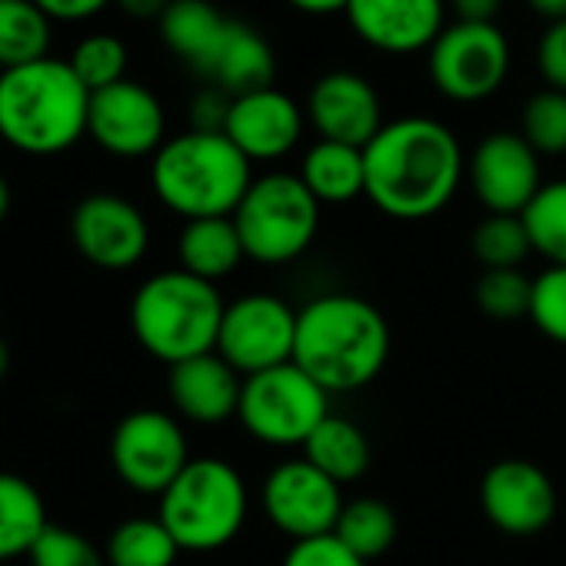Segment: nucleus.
<instances>
[{
	"mask_svg": "<svg viewBox=\"0 0 566 566\" xmlns=\"http://www.w3.org/2000/svg\"><path fill=\"white\" fill-rule=\"evenodd\" d=\"M167 394H170L174 410L184 420L200 423V427H217L237 417L243 377L213 350V354L174 364L167 377Z\"/></svg>",
	"mask_w": 566,
	"mask_h": 566,
	"instance_id": "aec40b11",
	"label": "nucleus"
},
{
	"mask_svg": "<svg viewBox=\"0 0 566 566\" xmlns=\"http://www.w3.org/2000/svg\"><path fill=\"white\" fill-rule=\"evenodd\" d=\"M114 4L134 21H160L174 0H114Z\"/></svg>",
	"mask_w": 566,
	"mask_h": 566,
	"instance_id": "79ce46f5",
	"label": "nucleus"
},
{
	"mask_svg": "<svg viewBox=\"0 0 566 566\" xmlns=\"http://www.w3.org/2000/svg\"><path fill=\"white\" fill-rule=\"evenodd\" d=\"M247 483L220 457H193L160 496V523L180 549L213 553L237 539L247 523Z\"/></svg>",
	"mask_w": 566,
	"mask_h": 566,
	"instance_id": "423d86ee",
	"label": "nucleus"
},
{
	"mask_svg": "<svg viewBox=\"0 0 566 566\" xmlns=\"http://www.w3.org/2000/svg\"><path fill=\"white\" fill-rule=\"evenodd\" d=\"M243 240L237 233L233 217H203V220H187L180 237H177V260L180 270L220 283L230 276L240 260H243Z\"/></svg>",
	"mask_w": 566,
	"mask_h": 566,
	"instance_id": "5701e85b",
	"label": "nucleus"
},
{
	"mask_svg": "<svg viewBox=\"0 0 566 566\" xmlns=\"http://www.w3.org/2000/svg\"><path fill=\"white\" fill-rule=\"evenodd\" d=\"M297 311L276 294H243L227 304L217 354L240 374L253 377L294 360Z\"/></svg>",
	"mask_w": 566,
	"mask_h": 566,
	"instance_id": "9b49d317",
	"label": "nucleus"
},
{
	"mask_svg": "<svg viewBox=\"0 0 566 566\" xmlns=\"http://www.w3.org/2000/svg\"><path fill=\"white\" fill-rule=\"evenodd\" d=\"M184 549L160 523V516H134L114 526L104 556L107 566H174Z\"/></svg>",
	"mask_w": 566,
	"mask_h": 566,
	"instance_id": "cd10ccee",
	"label": "nucleus"
},
{
	"mask_svg": "<svg viewBox=\"0 0 566 566\" xmlns=\"http://www.w3.org/2000/svg\"><path fill=\"white\" fill-rule=\"evenodd\" d=\"M467 184L486 213L520 217L543 187L539 154L520 134H486L467 157Z\"/></svg>",
	"mask_w": 566,
	"mask_h": 566,
	"instance_id": "2eb2a0df",
	"label": "nucleus"
},
{
	"mask_svg": "<svg viewBox=\"0 0 566 566\" xmlns=\"http://www.w3.org/2000/svg\"><path fill=\"white\" fill-rule=\"evenodd\" d=\"M167 114L157 94L137 81H120L91 94L87 137L111 157H154L167 144Z\"/></svg>",
	"mask_w": 566,
	"mask_h": 566,
	"instance_id": "ddd939ff",
	"label": "nucleus"
},
{
	"mask_svg": "<svg viewBox=\"0 0 566 566\" xmlns=\"http://www.w3.org/2000/svg\"><path fill=\"white\" fill-rule=\"evenodd\" d=\"M476 311L496 324H516L530 321V301H533V280L523 270H483L473 287Z\"/></svg>",
	"mask_w": 566,
	"mask_h": 566,
	"instance_id": "2f4dec72",
	"label": "nucleus"
},
{
	"mask_svg": "<svg viewBox=\"0 0 566 566\" xmlns=\"http://www.w3.org/2000/svg\"><path fill=\"white\" fill-rule=\"evenodd\" d=\"M190 460L180 420L164 410H134L111 433V467L134 493L164 496Z\"/></svg>",
	"mask_w": 566,
	"mask_h": 566,
	"instance_id": "9d476101",
	"label": "nucleus"
},
{
	"mask_svg": "<svg viewBox=\"0 0 566 566\" xmlns=\"http://www.w3.org/2000/svg\"><path fill=\"white\" fill-rule=\"evenodd\" d=\"M301 180L317 197V203H350L367 197V160L364 147L317 140L301 164Z\"/></svg>",
	"mask_w": 566,
	"mask_h": 566,
	"instance_id": "b1692460",
	"label": "nucleus"
},
{
	"mask_svg": "<svg viewBox=\"0 0 566 566\" xmlns=\"http://www.w3.org/2000/svg\"><path fill=\"white\" fill-rule=\"evenodd\" d=\"M31 566H107L104 549L81 530L51 523L31 549Z\"/></svg>",
	"mask_w": 566,
	"mask_h": 566,
	"instance_id": "f704fd0d",
	"label": "nucleus"
},
{
	"mask_svg": "<svg viewBox=\"0 0 566 566\" xmlns=\"http://www.w3.org/2000/svg\"><path fill=\"white\" fill-rule=\"evenodd\" d=\"M48 526L51 520L41 490L18 473L0 470V563L31 556Z\"/></svg>",
	"mask_w": 566,
	"mask_h": 566,
	"instance_id": "393cba45",
	"label": "nucleus"
},
{
	"mask_svg": "<svg viewBox=\"0 0 566 566\" xmlns=\"http://www.w3.org/2000/svg\"><path fill=\"white\" fill-rule=\"evenodd\" d=\"M307 114L276 87H263L243 97H233L223 134L250 164H266L287 157L304 137Z\"/></svg>",
	"mask_w": 566,
	"mask_h": 566,
	"instance_id": "6ab92c4d",
	"label": "nucleus"
},
{
	"mask_svg": "<svg viewBox=\"0 0 566 566\" xmlns=\"http://www.w3.org/2000/svg\"><path fill=\"white\" fill-rule=\"evenodd\" d=\"M51 21L34 0H0V71L51 57Z\"/></svg>",
	"mask_w": 566,
	"mask_h": 566,
	"instance_id": "bb28decb",
	"label": "nucleus"
},
{
	"mask_svg": "<svg viewBox=\"0 0 566 566\" xmlns=\"http://www.w3.org/2000/svg\"><path fill=\"white\" fill-rule=\"evenodd\" d=\"M460 24H496L503 0H450Z\"/></svg>",
	"mask_w": 566,
	"mask_h": 566,
	"instance_id": "a19ab883",
	"label": "nucleus"
},
{
	"mask_svg": "<svg viewBox=\"0 0 566 566\" xmlns=\"http://www.w3.org/2000/svg\"><path fill=\"white\" fill-rule=\"evenodd\" d=\"M433 87L453 104L493 97L510 74V44L496 24H450L427 51Z\"/></svg>",
	"mask_w": 566,
	"mask_h": 566,
	"instance_id": "1a4fd4ad",
	"label": "nucleus"
},
{
	"mask_svg": "<svg viewBox=\"0 0 566 566\" xmlns=\"http://www.w3.org/2000/svg\"><path fill=\"white\" fill-rule=\"evenodd\" d=\"M331 417V394L294 360L243 377L237 420L266 447H304Z\"/></svg>",
	"mask_w": 566,
	"mask_h": 566,
	"instance_id": "6e6552de",
	"label": "nucleus"
},
{
	"mask_svg": "<svg viewBox=\"0 0 566 566\" xmlns=\"http://www.w3.org/2000/svg\"><path fill=\"white\" fill-rule=\"evenodd\" d=\"M344 503L340 483H334L307 457L276 463L260 486L263 516L283 536H291V543L334 533Z\"/></svg>",
	"mask_w": 566,
	"mask_h": 566,
	"instance_id": "f8f14e48",
	"label": "nucleus"
},
{
	"mask_svg": "<svg viewBox=\"0 0 566 566\" xmlns=\"http://www.w3.org/2000/svg\"><path fill=\"white\" fill-rule=\"evenodd\" d=\"M304 457L324 470L334 483H354L360 480L367 470H370V460H374V450H370V440L367 433L347 420V417H337L331 413L317 430L314 437L304 443Z\"/></svg>",
	"mask_w": 566,
	"mask_h": 566,
	"instance_id": "a878e982",
	"label": "nucleus"
},
{
	"mask_svg": "<svg viewBox=\"0 0 566 566\" xmlns=\"http://www.w3.org/2000/svg\"><path fill=\"white\" fill-rule=\"evenodd\" d=\"M536 67L546 87L566 94V21H556L543 31L536 44Z\"/></svg>",
	"mask_w": 566,
	"mask_h": 566,
	"instance_id": "4c0bfd02",
	"label": "nucleus"
},
{
	"mask_svg": "<svg viewBox=\"0 0 566 566\" xmlns=\"http://www.w3.org/2000/svg\"><path fill=\"white\" fill-rule=\"evenodd\" d=\"M71 240L97 270H130L150 250L144 210L120 193H87L71 213Z\"/></svg>",
	"mask_w": 566,
	"mask_h": 566,
	"instance_id": "4468645a",
	"label": "nucleus"
},
{
	"mask_svg": "<svg viewBox=\"0 0 566 566\" xmlns=\"http://www.w3.org/2000/svg\"><path fill=\"white\" fill-rule=\"evenodd\" d=\"M8 370H11V350H8L4 340H0V380L8 377Z\"/></svg>",
	"mask_w": 566,
	"mask_h": 566,
	"instance_id": "49530a36",
	"label": "nucleus"
},
{
	"mask_svg": "<svg viewBox=\"0 0 566 566\" xmlns=\"http://www.w3.org/2000/svg\"><path fill=\"white\" fill-rule=\"evenodd\" d=\"M307 120L321 140L367 147L384 130V104L367 77L331 71L307 94Z\"/></svg>",
	"mask_w": 566,
	"mask_h": 566,
	"instance_id": "f3484780",
	"label": "nucleus"
},
{
	"mask_svg": "<svg viewBox=\"0 0 566 566\" xmlns=\"http://www.w3.org/2000/svg\"><path fill=\"white\" fill-rule=\"evenodd\" d=\"M34 4L48 14V21H61V24H77L87 21L94 14H101L111 0H34Z\"/></svg>",
	"mask_w": 566,
	"mask_h": 566,
	"instance_id": "ea45409f",
	"label": "nucleus"
},
{
	"mask_svg": "<svg viewBox=\"0 0 566 566\" xmlns=\"http://www.w3.org/2000/svg\"><path fill=\"white\" fill-rule=\"evenodd\" d=\"M223 311L227 304L217 283L180 266L160 270L134 291L130 331L154 360L174 367L217 350Z\"/></svg>",
	"mask_w": 566,
	"mask_h": 566,
	"instance_id": "39448f33",
	"label": "nucleus"
},
{
	"mask_svg": "<svg viewBox=\"0 0 566 566\" xmlns=\"http://www.w3.org/2000/svg\"><path fill=\"white\" fill-rule=\"evenodd\" d=\"M367 200L390 220L437 217L467 177L457 134L433 117H400L364 147Z\"/></svg>",
	"mask_w": 566,
	"mask_h": 566,
	"instance_id": "f257e3e1",
	"label": "nucleus"
},
{
	"mask_svg": "<svg viewBox=\"0 0 566 566\" xmlns=\"http://www.w3.org/2000/svg\"><path fill=\"white\" fill-rule=\"evenodd\" d=\"M91 91L71 61L41 57L0 71V140L28 157H54L87 137Z\"/></svg>",
	"mask_w": 566,
	"mask_h": 566,
	"instance_id": "7ed1b4c3",
	"label": "nucleus"
},
{
	"mask_svg": "<svg viewBox=\"0 0 566 566\" xmlns=\"http://www.w3.org/2000/svg\"><path fill=\"white\" fill-rule=\"evenodd\" d=\"M530 321L546 340L566 347V266H546L533 280Z\"/></svg>",
	"mask_w": 566,
	"mask_h": 566,
	"instance_id": "c9c22d12",
	"label": "nucleus"
},
{
	"mask_svg": "<svg viewBox=\"0 0 566 566\" xmlns=\"http://www.w3.org/2000/svg\"><path fill=\"white\" fill-rule=\"evenodd\" d=\"M237 233L247 260L263 266L294 263L311 250L321 230V203L301 180V174L253 177L240 207L233 210Z\"/></svg>",
	"mask_w": 566,
	"mask_h": 566,
	"instance_id": "0eeeda50",
	"label": "nucleus"
},
{
	"mask_svg": "<svg viewBox=\"0 0 566 566\" xmlns=\"http://www.w3.org/2000/svg\"><path fill=\"white\" fill-rule=\"evenodd\" d=\"M397 530H400V523H397V513L390 503H384L377 496H357V500L344 503L334 536L340 543H347L360 559L370 563L394 546Z\"/></svg>",
	"mask_w": 566,
	"mask_h": 566,
	"instance_id": "c85d7f7f",
	"label": "nucleus"
},
{
	"mask_svg": "<svg viewBox=\"0 0 566 566\" xmlns=\"http://www.w3.org/2000/svg\"><path fill=\"white\" fill-rule=\"evenodd\" d=\"M390 360L387 317L357 294H321L297 311L294 364L327 394L370 387Z\"/></svg>",
	"mask_w": 566,
	"mask_h": 566,
	"instance_id": "f03ea898",
	"label": "nucleus"
},
{
	"mask_svg": "<svg viewBox=\"0 0 566 566\" xmlns=\"http://www.w3.org/2000/svg\"><path fill=\"white\" fill-rule=\"evenodd\" d=\"M556 486L549 473L523 457L496 460L480 480L483 516L506 536H536L556 516Z\"/></svg>",
	"mask_w": 566,
	"mask_h": 566,
	"instance_id": "dca6fc26",
	"label": "nucleus"
},
{
	"mask_svg": "<svg viewBox=\"0 0 566 566\" xmlns=\"http://www.w3.org/2000/svg\"><path fill=\"white\" fill-rule=\"evenodd\" d=\"M250 184V160L227 134L184 130L150 157V187L157 200L184 220L233 217Z\"/></svg>",
	"mask_w": 566,
	"mask_h": 566,
	"instance_id": "20e7f679",
	"label": "nucleus"
},
{
	"mask_svg": "<svg viewBox=\"0 0 566 566\" xmlns=\"http://www.w3.org/2000/svg\"><path fill=\"white\" fill-rule=\"evenodd\" d=\"M157 24L167 51L180 57L197 77H203L230 28V18L220 14L210 0H174Z\"/></svg>",
	"mask_w": 566,
	"mask_h": 566,
	"instance_id": "4be33fe9",
	"label": "nucleus"
},
{
	"mask_svg": "<svg viewBox=\"0 0 566 566\" xmlns=\"http://www.w3.org/2000/svg\"><path fill=\"white\" fill-rule=\"evenodd\" d=\"M287 4L304 14H337V11H347L350 0H287Z\"/></svg>",
	"mask_w": 566,
	"mask_h": 566,
	"instance_id": "37998d69",
	"label": "nucleus"
},
{
	"mask_svg": "<svg viewBox=\"0 0 566 566\" xmlns=\"http://www.w3.org/2000/svg\"><path fill=\"white\" fill-rule=\"evenodd\" d=\"M273 74H276V57H273L270 41L256 28L230 18V28L210 67L203 71V81L210 87H220L230 97H243V94L273 87Z\"/></svg>",
	"mask_w": 566,
	"mask_h": 566,
	"instance_id": "412c9836",
	"label": "nucleus"
},
{
	"mask_svg": "<svg viewBox=\"0 0 566 566\" xmlns=\"http://www.w3.org/2000/svg\"><path fill=\"white\" fill-rule=\"evenodd\" d=\"M71 67L91 94L104 91L127 81V48L114 34H91L74 48Z\"/></svg>",
	"mask_w": 566,
	"mask_h": 566,
	"instance_id": "72a5a7b5",
	"label": "nucleus"
},
{
	"mask_svg": "<svg viewBox=\"0 0 566 566\" xmlns=\"http://www.w3.org/2000/svg\"><path fill=\"white\" fill-rule=\"evenodd\" d=\"M344 14L367 48L400 57L433 48L443 31L447 0H350Z\"/></svg>",
	"mask_w": 566,
	"mask_h": 566,
	"instance_id": "a211bd4d",
	"label": "nucleus"
},
{
	"mask_svg": "<svg viewBox=\"0 0 566 566\" xmlns=\"http://www.w3.org/2000/svg\"><path fill=\"white\" fill-rule=\"evenodd\" d=\"M470 250L476 263L486 270H520L523 260L533 253V243H530L523 217L490 213L473 227Z\"/></svg>",
	"mask_w": 566,
	"mask_h": 566,
	"instance_id": "7c9ffc66",
	"label": "nucleus"
},
{
	"mask_svg": "<svg viewBox=\"0 0 566 566\" xmlns=\"http://www.w3.org/2000/svg\"><path fill=\"white\" fill-rule=\"evenodd\" d=\"M8 213H11V184L4 180V174H0V223H4Z\"/></svg>",
	"mask_w": 566,
	"mask_h": 566,
	"instance_id": "a18cd8bd",
	"label": "nucleus"
},
{
	"mask_svg": "<svg viewBox=\"0 0 566 566\" xmlns=\"http://www.w3.org/2000/svg\"><path fill=\"white\" fill-rule=\"evenodd\" d=\"M520 137L539 157L566 154V94L563 91H536L520 114Z\"/></svg>",
	"mask_w": 566,
	"mask_h": 566,
	"instance_id": "473e14b6",
	"label": "nucleus"
},
{
	"mask_svg": "<svg viewBox=\"0 0 566 566\" xmlns=\"http://www.w3.org/2000/svg\"><path fill=\"white\" fill-rule=\"evenodd\" d=\"M283 566H367L347 543H340L334 533L314 536V539H297L291 543Z\"/></svg>",
	"mask_w": 566,
	"mask_h": 566,
	"instance_id": "e433bc0d",
	"label": "nucleus"
},
{
	"mask_svg": "<svg viewBox=\"0 0 566 566\" xmlns=\"http://www.w3.org/2000/svg\"><path fill=\"white\" fill-rule=\"evenodd\" d=\"M526 8L533 14H539L543 21H549V24L566 21V0H526Z\"/></svg>",
	"mask_w": 566,
	"mask_h": 566,
	"instance_id": "c03bdc74",
	"label": "nucleus"
},
{
	"mask_svg": "<svg viewBox=\"0 0 566 566\" xmlns=\"http://www.w3.org/2000/svg\"><path fill=\"white\" fill-rule=\"evenodd\" d=\"M520 217L526 223L533 253L549 260V266H566V180L543 184Z\"/></svg>",
	"mask_w": 566,
	"mask_h": 566,
	"instance_id": "c756f323",
	"label": "nucleus"
},
{
	"mask_svg": "<svg viewBox=\"0 0 566 566\" xmlns=\"http://www.w3.org/2000/svg\"><path fill=\"white\" fill-rule=\"evenodd\" d=\"M230 107H233V97L223 94L220 87H203L197 91V97L190 101V130H203V134H223L227 127V117H230Z\"/></svg>",
	"mask_w": 566,
	"mask_h": 566,
	"instance_id": "58836bf2",
	"label": "nucleus"
}]
</instances>
